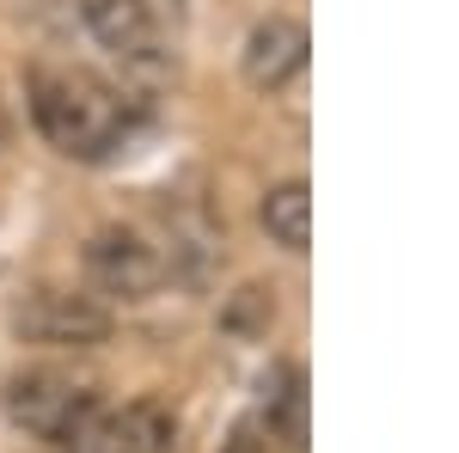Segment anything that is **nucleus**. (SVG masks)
<instances>
[{
	"label": "nucleus",
	"instance_id": "nucleus-1",
	"mask_svg": "<svg viewBox=\"0 0 459 453\" xmlns=\"http://www.w3.org/2000/svg\"><path fill=\"white\" fill-rule=\"evenodd\" d=\"M31 117L68 160H110L135 129V105L86 68H31Z\"/></svg>",
	"mask_w": 459,
	"mask_h": 453
},
{
	"label": "nucleus",
	"instance_id": "nucleus-2",
	"mask_svg": "<svg viewBox=\"0 0 459 453\" xmlns=\"http://www.w3.org/2000/svg\"><path fill=\"white\" fill-rule=\"evenodd\" d=\"M99 386L74 368H19L6 380V423L25 429L31 441H56L68 448L86 423L99 417Z\"/></svg>",
	"mask_w": 459,
	"mask_h": 453
},
{
	"label": "nucleus",
	"instance_id": "nucleus-3",
	"mask_svg": "<svg viewBox=\"0 0 459 453\" xmlns=\"http://www.w3.org/2000/svg\"><path fill=\"white\" fill-rule=\"evenodd\" d=\"M13 331L43 349H92L110 337V313L92 294H74V288H31L13 307Z\"/></svg>",
	"mask_w": 459,
	"mask_h": 453
},
{
	"label": "nucleus",
	"instance_id": "nucleus-4",
	"mask_svg": "<svg viewBox=\"0 0 459 453\" xmlns=\"http://www.w3.org/2000/svg\"><path fill=\"white\" fill-rule=\"evenodd\" d=\"M86 276H92V288H105L110 301H147L160 288V251L129 227H105L86 245Z\"/></svg>",
	"mask_w": 459,
	"mask_h": 453
},
{
	"label": "nucleus",
	"instance_id": "nucleus-5",
	"mask_svg": "<svg viewBox=\"0 0 459 453\" xmlns=\"http://www.w3.org/2000/svg\"><path fill=\"white\" fill-rule=\"evenodd\" d=\"M172 435H178L172 411L153 398H135L123 411H99L62 453H172Z\"/></svg>",
	"mask_w": 459,
	"mask_h": 453
},
{
	"label": "nucleus",
	"instance_id": "nucleus-6",
	"mask_svg": "<svg viewBox=\"0 0 459 453\" xmlns=\"http://www.w3.org/2000/svg\"><path fill=\"white\" fill-rule=\"evenodd\" d=\"M239 68L257 92H288L300 74H307V25L300 19H264L246 37V56Z\"/></svg>",
	"mask_w": 459,
	"mask_h": 453
},
{
	"label": "nucleus",
	"instance_id": "nucleus-7",
	"mask_svg": "<svg viewBox=\"0 0 459 453\" xmlns=\"http://www.w3.org/2000/svg\"><path fill=\"white\" fill-rule=\"evenodd\" d=\"M80 19H86V31L99 37L117 62H147L160 49L153 0H80Z\"/></svg>",
	"mask_w": 459,
	"mask_h": 453
},
{
	"label": "nucleus",
	"instance_id": "nucleus-8",
	"mask_svg": "<svg viewBox=\"0 0 459 453\" xmlns=\"http://www.w3.org/2000/svg\"><path fill=\"white\" fill-rule=\"evenodd\" d=\"M257 221H264V233L282 245V251L300 257V251L313 245V190H307L300 178H288V184H276V190H264Z\"/></svg>",
	"mask_w": 459,
	"mask_h": 453
},
{
	"label": "nucleus",
	"instance_id": "nucleus-9",
	"mask_svg": "<svg viewBox=\"0 0 459 453\" xmlns=\"http://www.w3.org/2000/svg\"><path fill=\"white\" fill-rule=\"evenodd\" d=\"M6 135H13V123H6V105H0V147H6Z\"/></svg>",
	"mask_w": 459,
	"mask_h": 453
}]
</instances>
